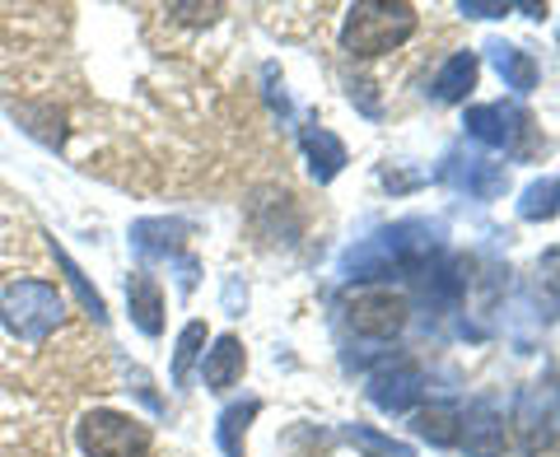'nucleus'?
Wrapping results in <instances>:
<instances>
[{"mask_svg": "<svg viewBox=\"0 0 560 457\" xmlns=\"http://www.w3.org/2000/svg\"><path fill=\"white\" fill-rule=\"evenodd\" d=\"M411 33H416V5H378V0H364V5L346 10L341 47L350 57H383V51L407 43Z\"/></svg>", "mask_w": 560, "mask_h": 457, "instance_id": "nucleus-1", "label": "nucleus"}, {"mask_svg": "<svg viewBox=\"0 0 560 457\" xmlns=\"http://www.w3.org/2000/svg\"><path fill=\"white\" fill-rule=\"evenodd\" d=\"M61 318H66V298L47 280H14L0 294V323L10 327V337H20L28 345L47 341L61 327Z\"/></svg>", "mask_w": 560, "mask_h": 457, "instance_id": "nucleus-2", "label": "nucleus"}, {"mask_svg": "<svg viewBox=\"0 0 560 457\" xmlns=\"http://www.w3.org/2000/svg\"><path fill=\"white\" fill-rule=\"evenodd\" d=\"M75 444L84 457H150V430L136 415H121L108 407H94L80 415Z\"/></svg>", "mask_w": 560, "mask_h": 457, "instance_id": "nucleus-3", "label": "nucleus"}, {"mask_svg": "<svg viewBox=\"0 0 560 457\" xmlns=\"http://www.w3.org/2000/svg\"><path fill=\"white\" fill-rule=\"evenodd\" d=\"M346 323L370 341H388L407 327V298L393 290H360L346 298Z\"/></svg>", "mask_w": 560, "mask_h": 457, "instance_id": "nucleus-4", "label": "nucleus"}, {"mask_svg": "<svg viewBox=\"0 0 560 457\" xmlns=\"http://www.w3.org/2000/svg\"><path fill=\"white\" fill-rule=\"evenodd\" d=\"M420 388H425V374H420L416 364H388V368H378V374L370 378V401L378 411H388V415H401V411H411L416 401H420Z\"/></svg>", "mask_w": 560, "mask_h": 457, "instance_id": "nucleus-5", "label": "nucleus"}, {"mask_svg": "<svg viewBox=\"0 0 560 457\" xmlns=\"http://www.w3.org/2000/svg\"><path fill=\"white\" fill-rule=\"evenodd\" d=\"M440 178L448 187L458 191H471V197H500L504 183H510V173H504V164H490V160H477V154H448V164L440 168Z\"/></svg>", "mask_w": 560, "mask_h": 457, "instance_id": "nucleus-6", "label": "nucleus"}, {"mask_svg": "<svg viewBox=\"0 0 560 457\" xmlns=\"http://www.w3.org/2000/svg\"><path fill=\"white\" fill-rule=\"evenodd\" d=\"M467 136L471 140H481V145L490 150H510L518 131L528 127V117H523L518 108H504V103H481V108H467Z\"/></svg>", "mask_w": 560, "mask_h": 457, "instance_id": "nucleus-7", "label": "nucleus"}, {"mask_svg": "<svg viewBox=\"0 0 560 457\" xmlns=\"http://www.w3.org/2000/svg\"><path fill=\"white\" fill-rule=\"evenodd\" d=\"M458 444L467 448V457H504V420L495 415L490 401H477V407L463 415Z\"/></svg>", "mask_w": 560, "mask_h": 457, "instance_id": "nucleus-8", "label": "nucleus"}, {"mask_svg": "<svg viewBox=\"0 0 560 457\" xmlns=\"http://www.w3.org/2000/svg\"><path fill=\"white\" fill-rule=\"evenodd\" d=\"M127 308H131V323L145 331V337H160L164 331V290L150 271H136L127 280Z\"/></svg>", "mask_w": 560, "mask_h": 457, "instance_id": "nucleus-9", "label": "nucleus"}, {"mask_svg": "<svg viewBox=\"0 0 560 457\" xmlns=\"http://www.w3.org/2000/svg\"><path fill=\"white\" fill-rule=\"evenodd\" d=\"M243 368H248V355H243L238 337H220L215 350H206L201 355V378H206L210 392H230L234 383L243 378Z\"/></svg>", "mask_w": 560, "mask_h": 457, "instance_id": "nucleus-10", "label": "nucleus"}, {"mask_svg": "<svg viewBox=\"0 0 560 457\" xmlns=\"http://www.w3.org/2000/svg\"><path fill=\"white\" fill-rule=\"evenodd\" d=\"M300 145H304V154H308V173L318 183H331L337 173L346 168V145L337 136H331L327 127H318V121H308V127L300 131Z\"/></svg>", "mask_w": 560, "mask_h": 457, "instance_id": "nucleus-11", "label": "nucleus"}, {"mask_svg": "<svg viewBox=\"0 0 560 457\" xmlns=\"http://www.w3.org/2000/svg\"><path fill=\"white\" fill-rule=\"evenodd\" d=\"M191 234L187 220H136L131 224V248L140 257H173Z\"/></svg>", "mask_w": 560, "mask_h": 457, "instance_id": "nucleus-12", "label": "nucleus"}, {"mask_svg": "<svg viewBox=\"0 0 560 457\" xmlns=\"http://www.w3.org/2000/svg\"><path fill=\"white\" fill-rule=\"evenodd\" d=\"M490 61H495L504 90H514V94H533L537 90V61L523 47H514V43H490Z\"/></svg>", "mask_w": 560, "mask_h": 457, "instance_id": "nucleus-13", "label": "nucleus"}, {"mask_svg": "<svg viewBox=\"0 0 560 457\" xmlns=\"http://www.w3.org/2000/svg\"><path fill=\"white\" fill-rule=\"evenodd\" d=\"M477 70H481L477 51H458V57H448L444 70L434 75V98L440 103H463L471 90H477Z\"/></svg>", "mask_w": 560, "mask_h": 457, "instance_id": "nucleus-14", "label": "nucleus"}, {"mask_svg": "<svg viewBox=\"0 0 560 457\" xmlns=\"http://www.w3.org/2000/svg\"><path fill=\"white\" fill-rule=\"evenodd\" d=\"M416 434L430 438L434 448H453L463 438V411L453 407V401H434V407L416 415Z\"/></svg>", "mask_w": 560, "mask_h": 457, "instance_id": "nucleus-15", "label": "nucleus"}, {"mask_svg": "<svg viewBox=\"0 0 560 457\" xmlns=\"http://www.w3.org/2000/svg\"><path fill=\"white\" fill-rule=\"evenodd\" d=\"M257 411H261L257 401H234V407L220 415L215 438H220L224 457H248V448H243V438H248V425H253V415H257Z\"/></svg>", "mask_w": 560, "mask_h": 457, "instance_id": "nucleus-16", "label": "nucleus"}, {"mask_svg": "<svg viewBox=\"0 0 560 457\" xmlns=\"http://www.w3.org/2000/svg\"><path fill=\"white\" fill-rule=\"evenodd\" d=\"M560 210V178H537L523 187V197H518V215L523 220H551Z\"/></svg>", "mask_w": 560, "mask_h": 457, "instance_id": "nucleus-17", "label": "nucleus"}, {"mask_svg": "<svg viewBox=\"0 0 560 457\" xmlns=\"http://www.w3.org/2000/svg\"><path fill=\"white\" fill-rule=\"evenodd\" d=\"M51 253H57V267L66 271V280H70V290L80 294V304H84V313H90L94 323H108V308H103V294L98 290H90V280H84V271L75 267V261L66 257V248H57V243H51Z\"/></svg>", "mask_w": 560, "mask_h": 457, "instance_id": "nucleus-18", "label": "nucleus"}, {"mask_svg": "<svg viewBox=\"0 0 560 457\" xmlns=\"http://www.w3.org/2000/svg\"><path fill=\"white\" fill-rule=\"evenodd\" d=\"M201 345H206V323H187L178 337V350H173V383H178V388L191 378V364H197Z\"/></svg>", "mask_w": 560, "mask_h": 457, "instance_id": "nucleus-19", "label": "nucleus"}, {"mask_svg": "<svg viewBox=\"0 0 560 457\" xmlns=\"http://www.w3.org/2000/svg\"><path fill=\"white\" fill-rule=\"evenodd\" d=\"M346 438H350L355 448H364L370 457H416L407 444H397V438H383V434L364 430V425H350V430H346Z\"/></svg>", "mask_w": 560, "mask_h": 457, "instance_id": "nucleus-20", "label": "nucleus"}, {"mask_svg": "<svg viewBox=\"0 0 560 457\" xmlns=\"http://www.w3.org/2000/svg\"><path fill=\"white\" fill-rule=\"evenodd\" d=\"M537 280H541V290H547L556 304H560V248H547L537 261Z\"/></svg>", "mask_w": 560, "mask_h": 457, "instance_id": "nucleus-21", "label": "nucleus"}, {"mask_svg": "<svg viewBox=\"0 0 560 457\" xmlns=\"http://www.w3.org/2000/svg\"><path fill=\"white\" fill-rule=\"evenodd\" d=\"M458 10L467 14V20H500L510 5H504V0H463Z\"/></svg>", "mask_w": 560, "mask_h": 457, "instance_id": "nucleus-22", "label": "nucleus"}, {"mask_svg": "<svg viewBox=\"0 0 560 457\" xmlns=\"http://www.w3.org/2000/svg\"><path fill=\"white\" fill-rule=\"evenodd\" d=\"M168 14H178V20H191V24H210L220 14V5H173Z\"/></svg>", "mask_w": 560, "mask_h": 457, "instance_id": "nucleus-23", "label": "nucleus"}, {"mask_svg": "<svg viewBox=\"0 0 560 457\" xmlns=\"http://www.w3.org/2000/svg\"><path fill=\"white\" fill-rule=\"evenodd\" d=\"M224 304H230V313H238V304H248V290H238V280H230V290H224Z\"/></svg>", "mask_w": 560, "mask_h": 457, "instance_id": "nucleus-24", "label": "nucleus"}]
</instances>
